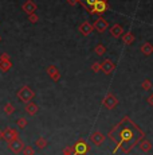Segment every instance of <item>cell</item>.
<instances>
[{
    "label": "cell",
    "instance_id": "1",
    "mask_svg": "<svg viewBox=\"0 0 153 155\" xmlns=\"http://www.w3.org/2000/svg\"><path fill=\"white\" fill-rule=\"evenodd\" d=\"M108 136L111 142L116 143L113 154H116L118 150H121L123 154H129L134 148V146H138V143L142 140L145 134L138 127V124H136L126 115L118 124H116L109 131Z\"/></svg>",
    "mask_w": 153,
    "mask_h": 155
},
{
    "label": "cell",
    "instance_id": "2",
    "mask_svg": "<svg viewBox=\"0 0 153 155\" xmlns=\"http://www.w3.org/2000/svg\"><path fill=\"white\" fill-rule=\"evenodd\" d=\"M16 96H17V99H19L20 101H23V103L27 104V103H31L32 99L35 97V92L32 91L30 86L24 85V86H22V88L17 91Z\"/></svg>",
    "mask_w": 153,
    "mask_h": 155
},
{
    "label": "cell",
    "instance_id": "3",
    "mask_svg": "<svg viewBox=\"0 0 153 155\" xmlns=\"http://www.w3.org/2000/svg\"><path fill=\"white\" fill-rule=\"evenodd\" d=\"M73 147H74L75 155H86L87 153H89V150H90L89 144H87V143L85 142L83 139H79V140H76L75 144L73 146Z\"/></svg>",
    "mask_w": 153,
    "mask_h": 155
},
{
    "label": "cell",
    "instance_id": "4",
    "mask_svg": "<svg viewBox=\"0 0 153 155\" xmlns=\"http://www.w3.org/2000/svg\"><path fill=\"white\" fill-rule=\"evenodd\" d=\"M8 150L11 151V153H14V154H19V153H22L23 151V148L26 147V144H24V142L20 138H17L15 139V140H12V142H8Z\"/></svg>",
    "mask_w": 153,
    "mask_h": 155
},
{
    "label": "cell",
    "instance_id": "5",
    "mask_svg": "<svg viewBox=\"0 0 153 155\" xmlns=\"http://www.w3.org/2000/svg\"><path fill=\"white\" fill-rule=\"evenodd\" d=\"M102 104H104V107L106 109H114L117 107V104H118V99H117L113 93H110V92H109V93H106V96H105Z\"/></svg>",
    "mask_w": 153,
    "mask_h": 155
},
{
    "label": "cell",
    "instance_id": "6",
    "mask_svg": "<svg viewBox=\"0 0 153 155\" xmlns=\"http://www.w3.org/2000/svg\"><path fill=\"white\" fill-rule=\"evenodd\" d=\"M17 138H19V132H17L15 128L5 127L4 130H3V139H4L7 143L15 140V139H17Z\"/></svg>",
    "mask_w": 153,
    "mask_h": 155
},
{
    "label": "cell",
    "instance_id": "7",
    "mask_svg": "<svg viewBox=\"0 0 153 155\" xmlns=\"http://www.w3.org/2000/svg\"><path fill=\"white\" fill-rule=\"evenodd\" d=\"M109 10V4L106 0H98L97 4L93 7V14H98V15H102L104 12H106Z\"/></svg>",
    "mask_w": 153,
    "mask_h": 155
},
{
    "label": "cell",
    "instance_id": "8",
    "mask_svg": "<svg viewBox=\"0 0 153 155\" xmlns=\"http://www.w3.org/2000/svg\"><path fill=\"white\" fill-rule=\"evenodd\" d=\"M47 74H48V77L52 80L54 82H58L61 80V73H59V70H58V68L57 66H54V65H51V66H48L47 68Z\"/></svg>",
    "mask_w": 153,
    "mask_h": 155
},
{
    "label": "cell",
    "instance_id": "9",
    "mask_svg": "<svg viewBox=\"0 0 153 155\" xmlns=\"http://www.w3.org/2000/svg\"><path fill=\"white\" fill-rule=\"evenodd\" d=\"M93 27H94V30H97L98 32H104L106 28H109V23H108V20L104 19V18H98V19L94 22Z\"/></svg>",
    "mask_w": 153,
    "mask_h": 155
},
{
    "label": "cell",
    "instance_id": "10",
    "mask_svg": "<svg viewBox=\"0 0 153 155\" xmlns=\"http://www.w3.org/2000/svg\"><path fill=\"white\" fill-rule=\"evenodd\" d=\"M105 139H106V136H105L101 131H95V132H93L92 136H90V140L95 146H101L102 143L105 142Z\"/></svg>",
    "mask_w": 153,
    "mask_h": 155
},
{
    "label": "cell",
    "instance_id": "11",
    "mask_svg": "<svg viewBox=\"0 0 153 155\" xmlns=\"http://www.w3.org/2000/svg\"><path fill=\"white\" fill-rule=\"evenodd\" d=\"M114 69H116V65H114V62L111 61V59H105L101 64V70L104 71L105 74H110Z\"/></svg>",
    "mask_w": 153,
    "mask_h": 155
},
{
    "label": "cell",
    "instance_id": "12",
    "mask_svg": "<svg viewBox=\"0 0 153 155\" xmlns=\"http://www.w3.org/2000/svg\"><path fill=\"white\" fill-rule=\"evenodd\" d=\"M22 8H23V11H24L26 14L31 15V14H35V11H36L38 5L35 4V3L32 2V0H27V2H26L24 4L22 5Z\"/></svg>",
    "mask_w": 153,
    "mask_h": 155
},
{
    "label": "cell",
    "instance_id": "13",
    "mask_svg": "<svg viewBox=\"0 0 153 155\" xmlns=\"http://www.w3.org/2000/svg\"><path fill=\"white\" fill-rule=\"evenodd\" d=\"M93 30H94L93 25H92V23H89L87 20H86V22H83L81 26H79V32H81L82 35H85V37H86V35H89V34H92Z\"/></svg>",
    "mask_w": 153,
    "mask_h": 155
},
{
    "label": "cell",
    "instance_id": "14",
    "mask_svg": "<svg viewBox=\"0 0 153 155\" xmlns=\"http://www.w3.org/2000/svg\"><path fill=\"white\" fill-rule=\"evenodd\" d=\"M109 31H110V35L114 38H120L121 35L123 34V27L121 25H113V27L109 28Z\"/></svg>",
    "mask_w": 153,
    "mask_h": 155
},
{
    "label": "cell",
    "instance_id": "15",
    "mask_svg": "<svg viewBox=\"0 0 153 155\" xmlns=\"http://www.w3.org/2000/svg\"><path fill=\"white\" fill-rule=\"evenodd\" d=\"M97 2H98V0H79V3H81V4L86 8L87 12H90V14H93V7L97 4Z\"/></svg>",
    "mask_w": 153,
    "mask_h": 155
},
{
    "label": "cell",
    "instance_id": "16",
    "mask_svg": "<svg viewBox=\"0 0 153 155\" xmlns=\"http://www.w3.org/2000/svg\"><path fill=\"white\" fill-rule=\"evenodd\" d=\"M138 147H140V150L142 151V153H149V151L152 150V143L148 140V139L144 138L142 140L138 143Z\"/></svg>",
    "mask_w": 153,
    "mask_h": 155
},
{
    "label": "cell",
    "instance_id": "17",
    "mask_svg": "<svg viewBox=\"0 0 153 155\" xmlns=\"http://www.w3.org/2000/svg\"><path fill=\"white\" fill-rule=\"evenodd\" d=\"M38 111H39V107H38V104H35V103H27L26 104V112L28 113V115H31V116H34V115H36Z\"/></svg>",
    "mask_w": 153,
    "mask_h": 155
},
{
    "label": "cell",
    "instance_id": "18",
    "mask_svg": "<svg viewBox=\"0 0 153 155\" xmlns=\"http://www.w3.org/2000/svg\"><path fill=\"white\" fill-rule=\"evenodd\" d=\"M11 68H12V62H11V59H0V71L7 73Z\"/></svg>",
    "mask_w": 153,
    "mask_h": 155
},
{
    "label": "cell",
    "instance_id": "19",
    "mask_svg": "<svg viewBox=\"0 0 153 155\" xmlns=\"http://www.w3.org/2000/svg\"><path fill=\"white\" fill-rule=\"evenodd\" d=\"M141 51H142L144 55H151L153 53V46L149 42H145L141 46Z\"/></svg>",
    "mask_w": 153,
    "mask_h": 155
},
{
    "label": "cell",
    "instance_id": "20",
    "mask_svg": "<svg viewBox=\"0 0 153 155\" xmlns=\"http://www.w3.org/2000/svg\"><path fill=\"white\" fill-rule=\"evenodd\" d=\"M47 139L46 138H43V136H40V138H38L36 139V142H35V146H36L38 148H40V150H43V148H46L47 147Z\"/></svg>",
    "mask_w": 153,
    "mask_h": 155
},
{
    "label": "cell",
    "instance_id": "21",
    "mask_svg": "<svg viewBox=\"0 0 153 155\" xmlns=\"http://www.w3.org/2000/svg\"><path fill=\"white\" fill-rule=\"evenodd\" d=\"M122 41H123V43H125V45H132V43L134 42V35L132 34V31L126 32V34L123 35Z\"/></svg>",
    "mask_w": 153,
    "mask_h": 155
},
{
    "label": "cell",
    "instance_id": "22",
    "mask_svg": "<svg viewBox=\"0 0 153 155\" xmlns=\"http://www.w3.org/2000/svg\"><path fill=\"white\" fill-rule=\"evenodd\" d=\"M3 112H4L5 115L10 116V115H12V113L15 112V107H14L11 103H7L4 107H3Z\"/></svg>",
    "mask_w": 153,
    "mask_h": 155
},
{
    "label": "cell",
    "instance_id": "23",
    "mask_svg": "<svg viewBox=\"0 0 153 155\" xmlns=\"http://www.w3.org/2000/svg\"><path fill=\"white\" fill-rule=\"evenodd\" d=\"M94 50H95V54L97 55H104L105 53H106V47H105L104 45H97Z\"/></svg>",
    "mask_w": 153,
    "mask_h": 155
},
{
    "label": "cell",
    "instance_id": "24",
    "mask_svg": "<svg viewBox=\"0 0 153 155\" xmlns=\"http://www.w3.org/2000/svg\"><path fill=\"white\" fill-rule=\"evenodd\" d=\"M16 124H17V127H19L20 130H24V128L27 127V119L26 117H19L17 119V121H16Z\"/></svg>",
    "mask_w": 153,
    "mask_h": 155
},
{
    "label": "cell",
    "instance_id": "25",
    "mask_svg": "<svg viewBox=\"0 0 153 155\" xmlns=\"http://www.w3.org/2000/svg\"><path fill=\"white\" fill-rule=\"evenodd\" d=\"M62 155H75L74 147H73V146H66V147L63 148V151H62Z\"/></svg>",
    "mask_w": 153,
    "mask_h": 155
},
{
    "label": "cell",
    "instance_id": "26",
    "mask_svg": "<svg viewBox=\"0 0 153 155\" xmlns=\"http://www.w3.org/2000/svg\"><path fill=\"white\" fill-rule=\"evenodd\" d=\"M22 153H23V155H35V150L32 148V146H26Z\"/></svg>",
    "mask_w": 153,
    "mask_h": 155
},
{
    "label": "cell",
    "instance_id": "27",
    "mask_svg": "<svg viewBox=\"0 0 153 155\" xmlns=\"http://www.w3.org/2000/svg\"><path fill=\"white\" fill-rule=\"evenodd\" d=\"M141 86H142L144 91H151V89H152V82H151V80H144L142 84H141Z\"/></svg>",
    "mask_w": 153,
    "mask_h": 155
},
{
    "label": "cell",
    "instance_id": "28",
    "mask_svg": "<svg viewBox=\"0 0 153 155\" xmlns=\"http://www.w3.org/2000/svg\"><path fill=\"white\" fill-rule=\"evenodd\" d=\"M92 70L94 73H99V71H101V64H99V62H94L92 65Z\"/></svg>",
    "mask_w": 153,
    "mask_h": 155
},
{
    "label": "cell",
    "instance_id": "29",
    "mask_svg": "<svg viewBox=\"0 0 153 155\" xmlns=\"http://www.w3.org/2000/svg\"><path fill=\"white\" fill-rule=\"evenodd\" d=\"M28 20H30L31 23H36L38 20H39V16H38L36 14H31V15H28Z\"/></svg>",
    "mask_w": 153,
    "mask_h": 155
},
{
    "label": "cell",
    "instance_id": "30",
    "mask_svg": "<svg viewBox=\"0 0 153 155\" xmlns=\"http://www.w3.org/2000/svg\"><path fill=\"white\" fill-rule=\"evenodd\" d=\"M146 101H148V104H149V105L153 107V93H152V94H149V97H148V99H146Z\"/></svg>",
    "mask_w": 153,
    "mask_h": 155
},
{
    "label": "cell",
    "instance_id": "31",
    "mask_svg": "<svg viewBox=\"0 0 153 155\" xmlns=\"http://www.w3.org/2000/svg\"><path fill=\"white\" fill-rule=\"evenodd\" d=\"M0 59H11V58H10V55H8L7 53H3V54L0 55Z\"/></svg>",
    "mask_w": 153,
    "mask_h": 155
},
{
    "label": "cell",
    "instance_id": "32",
    "mask_svg": "<svg viewBox=\"0 0 153 155\" xmlns=\"http://www.w3.org/2000/svg\"><path fill=\"white\" fill-rule=\"evenodd\" d=\"M67 3H69L70 5H75V4L79 3V0H67Z\"/></svg>",
    "mask_w": 153,
    "mask_h": 155
},
{
    "label": "cell",
    "instance_id": "33",
    "mask_svg": "<svg viewBox=\"0 0 153 155\" xmlns=\"http://www.w3.org/2000/svg\"><path fill=\"white\" fill-rule=\"evenodd\" d=\"M0 139H3V130H0Z\"/></svg>",
    "mask_w": 153,
    "mask_h": 155
},
{
    "label": "cell",
    "instance_id": "34",
    "mask_svg": "<svg viewBox=\"0 0 153 155\" xmlns=\"http://www.w3.org/2000/svg\"><path fill=\"white\" fill-rule=\"evenodd\" d=\"M0 42H2V35H0Z\"/></svg>",
    "mask_w": 153,
    "mask_h": 155
}]
</instances>
